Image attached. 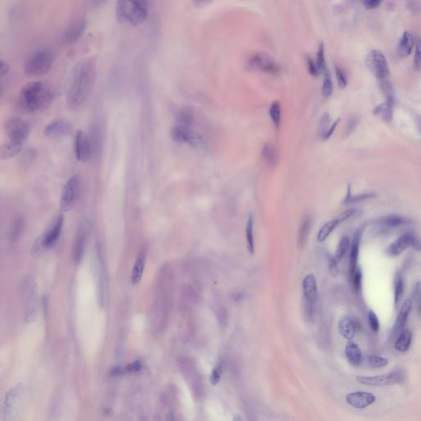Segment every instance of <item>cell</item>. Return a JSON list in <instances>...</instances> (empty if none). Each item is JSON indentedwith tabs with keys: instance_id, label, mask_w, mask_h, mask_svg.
Wrapping results in <instances>:
<instances>
[{
	"instance_id": "277c9868",
	"label": "cell",
	"mask_w": 421,
	"mask_h": 421,
	"mask_svg": "<svg viewBox=\"0 0 421 421\" xmlns=\"http://www.w3.org/2000/svg\"><path fill=\"white\" fill-rule=\"evenodd\" d=\"M148 16V0L116 1V16L122 24L136 28L145 24Z\"/></svg>"
},
{
	"instance_id": "ee69618b",
	"label": "cell",
	"mask_w": 421,
	"mask_h": 421,
	"mask_svg": "<svg viewBox=\"0 0 421 421\" xmlns=\"http://www.w3.org/2000/svg\"><path fill=\"white\" fill-rule=\"evenodd\" d=\"M330 124H331V118H330L329 114H324L320 123V134L322 139H324L326 134L328 132L329 128L331 127Z\"/></svg>"
},
{
	"instance_id": "f5cc1de1",
	"label": "cell",
	"mask_w": 421,
	"mask_h": 421,
	"mask_svg": "<svg viewBox=\"0 0 421 421\" xmlns=\"http://www.w3.org/2000/svg\"><path fill=\"white\" fill-rule=\"evenodd\" d=\"M384 0H361L366 8L368 10H375L380 7Z\"/></svg>"
},
{
	"instance_id": "91938a15",
	"label": "cell",
	"mask_w": 421,
	"mask_h": 421,
	"mask_svg": "<svg viewBox=\"0 0 421 421\" xmlns=\"http://www.w3.org/2000/svg\"><path fill=\"white\" fill-rule=\"evenodd\" d=\"M340 120H338L336 121L334 124L332 125L330 128H329L328 132L326 136L324 138V140H328V139L330 138L332 136L334 132H335V130H336V128H338V125L339 124V123H340Z\"/></svg>"
},
{
	"instance_id": "83f0119b",
	"label": "cell",
	"mask_w": 421,
	"mask_h": 421,
	"mask_svg": "<svg viewBox=\"0 0 421 421\" xmlns=\"http://www.w3.org/2000/svg\"><path fill=\"white\" fill-rule=\"evenodd\" d=\"M361 238H362V233L360 232H357L354 236V240H353V243H352L350 258V278L358 268L357 264H358V260H359Z\"/></svg>"
},
{
	"instance_id": "9f6ffc18",
	"label": "cell",
	"mask_w": 421,
	"mask_h": 421,
	"mask_svg": "<svg viewBox=\"0 0 421 421\" xmlns=\"http://www.w3.org/2000/svg\"><path fill=\"white\" fill-rule=\"evenodd\" d=\"M307 64H308V70L310 74L312 75V76H318L320 75L316 62H314V61L312 60V58H310V57L307 58Z\"/></svg>"
},
{
	"instance_id": "603a6c76",
	"label": "cell",
	"mask_w": 421,
	"mask_h": 421,
	"mask_svg": "<svg viewBox=\"0 0 421 421\" xmlns=\"http://www.w3.org/2000/svg\"><path fill=\"white\" fill-rule=\"evenodd\" d=\"M412 233L404 234L392 244L388 248V254L392 257H398L412 246Z\"/></svg>"
},
{
	"instance_id": "484cf974",
	"label": "cell",
	"mask_w": 421,
	"mask_h": 421,
	"mask_svg": "<svg viewBox=\"0 0 421 421\" xmlns=\"http://www.w3.org/2000/svg\"><path fill=\"white\" fill-rule=\"evenodd\" d=\"M346 356L350 364L352 366L358 367L360 366L363 361V353L361 352L360 348L356 343L353 342H350L346 347Z\"/></svg>"
},
{
	"instance_id": "6da1fadb",
	"label": "cell",
	"mask_w": 421,
	"mask_h": 421,
	"mask_svg": "<svg viewBox=\"0 0 421 421\" xmlns=\"http://www.w3.org/2000/svg\"><path fill=\"white\" fill-rule=\"evenodd\" d=\"M96 75L95 58H84L76 65L68 92V104L71 109L79 110L84 106L92 90Z\"/></svg>"
},
{
	"instance_id": "5bb4252c",
	"label": "cell",
	"mask_w": 421,
	"mask_h": 421,
	"mask_svg": "<svg viewBox=\"0 0 421 421\" xmlns=\"http://www.w3.org/2000/svg\"><path fill=\"white\" fill-rule=\"evenodd\" d=\"M64 223V218L62 214H60L54 220L48 230L40 236V238H42V241L46 250L52 248L58 242V238H60L61 233H62Z\"/></svg>"
},
{
	"instance_id": "5b68a950",
	"label": "cell",
	"mask_w": 421,
	"mask_h": 421,
	"mask_svg": "<svg viewBox=\"0 0 421 421\" xmlns=\"http://www.w3.org/2000/svg\"><path fill=\"white\" fill-rule=\"evenodd\" d=\"M21 298L26 322H32L38 312V290L35 278L26 276L21 285Z\"/></svg>"
},
{
	"instance_id": "d6a6232c",
	"label": "cell",
	"mask_w": 421,
	"mask_h": 421,
	"mask_svg": "<svg viewBox=\"0 0 421 421\" xmlns=\"http://www.w3.org/2000/svg\"><path fill=\"white\" fill-rule=\"evenodd\" d=\"M254 216L250 215L248 216V222L246 224V238H247V246L248 250L251 254H254L255 243L254 234Z\"/></svg>"
},
{
	"instance_id": "d6986e66",
	"label": "cell",
	"mask_w": 421,
	"mask_h": 421,
	"mask_svg": "<svg viewBox=\"0 0 421 421\" xmlns=\"http://www.w3.org/2000/svg\"><path fill=\"white\" fill-rule=\"evenodd\" d=\"M88 240V228L86 226H81L76 234L74 248V260L76 264L81 262L84 258Z\"/></svg>"
},
{
	"instance_id": "8992f818",
	"label": "cell",
	"mask_w": 421,
	"mask_h": 421,
	"mask_svg": "<svg viewBox=\"0 0 421 421\" xmlns=\"http://www.w3.org/2000/svg\"><path fill=\"white\" fill-rule=\"evenodd\" d=\"M366 61L368 70H370L372 74L374 75L380 82V84H382L386 96L392 95L391 88L388 82L390 75V70L386 56H384L382 51L374 50L368 54Z\"/></svg>"
},
{
	"instance_id": "f907efd6",
	"label": "cell",
	"mask_w": 421,
	"mask_h": 421,
	"mask_svg": "<svg viewBox=\"0 0 421 421\" xmlns=\"http://www.w3.org/2000/svg\"><path fill=\"white\" fill-rule=\"evenodd\" d=\"M360 212L356 209L350 208L348 210L343 212L339 216H338V220L340 222V223L345 222L346 220L352 219V218L356 216L359 214Z\"/></svg>"
},
{
	"instance_id": "816d5d0a",
	"label": "cell",
	"mask_w": 421,
	"mask_h": 421,
	"mask_svg": "<svg viewBox=\"0 0 421 421\" xmlns=\"http://www.w3.org/2000/svg\"><path fill=\"white\" fill-rule=\"evenodd\" d=\"M368 321H370L372 331L375 332H378L380 331V320H378V318L377 317L376 314L374 311H372V310H370L368 312Z\"/></svg>"
},
{
	"instance_id": "6125c7cd",
	"label": "cell",
	"mask_w": 421,
	"mask_h": 421,
	"mask_svg": "<svg viewBox=\"0 0 421 421\" xmlns=\"http://www.w3.org/2000/svg\"><path fill=\"white\" fill-rule=\"evenodd\" d=\"M109 0H90V5L94 8H98L106 4Z\"/></svg>"
},
{
	"instance_id": "f35d334b",
	"label": "cell",
	"mask_w": 421,
	"mask_h": 421,
	"mask_svg": "<svg viewBox=\"0 0 421 421\" xmlns=\"http://www.w3.org/2000/svg\"><path fill=\"white\" fill-rule=\"evenodd\" d=\"M408 222H409L408 220L405 218H400L399 216H390L380 220L381 224L388 228H396L403 224H408Z\"/></svg>"
},
{
	"instance_id": "f1b7e54d",
	"label": "cell",
	"mask_w": 421,
	"mask_h": 421,
	"mask_svg": "<svg viewBox=\"0 0 421 421\" xmlns=\"http://www.w3.org/2000/svg\"><path fill=\"white\" fill-rule=\"evenodd\" d=\"M24 144H18L14 142L10 141L8 144H5L0 148V158L1 160H10L19 155L22 150Z\"/></svg>"
},
{
	"instance_id": "ab89813d",
	"label": "cell",
	"mask_w": 421,
	"mask_h": 421,
	"mask_svg": "<svg viewBox=\"0 0 421 421\" xmlns=\"http://www.w3.org/2000/svg\"><path fill=\"white\" fill-rule=\"evenodd\" d=\"M404 290H405V286H404L402 276L400 272H398L395 278V304L396 306H398L402 300Z\"/></svg>"
},
{
	"instance_id": "7a4b0ae2",
	"label": "cell",
	"mask_w": 421,
	"mask_h": 421,
	"mask_svg": "<svg viewBox=\"0 0 421 421\" xmlns=\"http://www.w3.org/2000/svg\"><path fill=\"white\" fill-rule=\"evenodd\" d=\"M173 290V276L170 269L164 266L160 269L158 278L156 300L150 310L149 320L152 331L154 334H162L168 322L170 298Z\"/></svg>"
},
{
	"instance_id": "52a82bcc",
	"label": "cell",
	"mask_w": 421,
	"mask_h": 421,
	"mask_svg": "<svg viewBox=\"0 0 421 421\" xmlns=\"http://www.w3.org/2000/svg\"><path fill=\"white\" fill-rule=\"evenodd\" d=\"M54 61V54L49 50H42L34 54L26 62V75L29 76H40L50 71Z\"/></svg>"
},
{
	"instance_id": "9c48e42d",
	"label": "cell",
	"mask_w": 421,
	"mask_h": 421,
	"mask_svg": "<svg viewBox=\"0 0 421 421\" xmlns=\"http://www.w3.org/2000/svg\"><path fill=\"white\" fill-rule=\"evenodd\" d=\"M81 181L78 176H74L68 180L62 188L61 195V208L64 212H68L74 208L80 195Z\"/></svg>"
},
{
	"instance_id": "60d3db41",
	"label": "cell",
	"mask_w": 421,
	"mask_h": 421,
	"mask_svg": "<svg viewBox=\"0 0 421 421\" xmlns=\"http://www.w3.org/2000/svg\"><path fill=\"white\" fill-rule=\"evenodd\" d=\"M350 247V238L347 236H344V237L342 238L340 243L338 244V250H336V260H338V262L342 260L346 254L347 251L349 250Z\"/></svg>"
},
{
	"instance_id": "e575fe53",
	"label": "cell",
	"mask_w": 421,
	"mask_h": 421,
	"mask_svg": "<svg viewBox=\"0 0 421 421\" xmlns=\"http://www.w3.org/2000/svg\"><path fill=\"white\" fill-rule=\"evenodd\" d=\"M340 224V222L338 219H335V220H331L328 223H326L318 232V240L320 242H324Z\"/></svg>"
},
{
	"instance_id": "7dc6e473",
	"label": "cell",
	"mask_w": 421,
	"mask_h": 421,
	"mask_svg": "<svg viewBox=\"0 0 421 421\" xmlns=\"http://www.w3.org/2000/svg\"><path fill=\"white\" fill-rule=\"evenodd\" d=\"M412 297L416 304L417 312L421 318V282L416 283L413 290Z\"/></svg>"
},
{
	"instance_id": "680465c9",
	"label": "cell",
	"mask_w": 421,
	"mask_h": 421,
	"mask_svg": "<svg viewBox=\"0 0 421 421\" xmlns=\"http://www.w3.org/2000/svg\"><path fill=\"white\" fill-rule=\"evenodd\" d=\"M10 70H11V68H10V64L7 62H5V61L1 60V64H0V75H1V78L7 76L8 74V72H10Z\"/></svg>"
},
{
	"instance_id": "4dcf8cb0",
	"label": "cell",
	"mask_w": 421,
	"mask_h": 421,
	"mask_svg": "<svg viewBox=\"0 0 421 421\" xmlns=\"http://www.w3.org/2000/svg\"><path fill=\"white\" fill-rule=\"evenodd\" d=\"M412 342V332L408 329H404L400 335L398 336L395 344V348L400 353H405L410 349Z\"/></svg>"
},
{
	"instance_id": "4316f807",
	"label": "cell",
	"mask_w": 421,
	"mask_h": 421,
	"mask_svg": "<svg viewBox=\"0 0 421 421\" xmlns=\"http://www.w3.org/2000/svg\"><path fill=\"white\" fill-rule=\"evenodd\" d=\"M146 251L145 248H142L138 255L134 268V271H132V282L134 285H136L138 283L140 282V280H142L145 265H146Z\"/></svg>"
},
{
	"instance_id": "7402d4cb",
	"label": "cell",
	"mask_w": 421,
	"mask_h": 421,
	"mask_svg": "<svg viewBox=\"0 0 421 421\" xmlns=\"http://www.w3.org/2000/svg\"><path fill=\"white\" fill-rule=\"evenodd\" d=\"M394 106H395V100H394V96H388L386 102L374 108V114L380 117L386 123H391L394 118Z\"/></svg>"
},
{
	"instance_id": "9a60e30c",
	"label": "cell",
	"mask_w": 421,
	"mask_h": 421,
	"mask_svg": "<svg viewBox=\"0 0 421 421\" xmlns=\"http://www.w3.org/2000/svg\"><path fill=\"white\" fill-rule=\"evenodd\" d=\"M75 152L79 162H86L92 155V145L90 138L84 131H79L75 140Z\"/></svg>"
},
{
	"instance_id": "2e32d148",
	"label": "cell",
	"mask_w": 421,
	"mask_h": 421,
	"mask_svg": "<svg viewBox=\"0 0 421 421\" xmlns=\"http://www.w3.org/2000/svg\"><path fill=\"white\" fill-rule=\"evenodd\" d=\"M72 131V124L65 120H58L47 125L44 132L49 138L58 139L68 136Z\"/></svg>"
},
{
	"instance_id": "7bdbcfd3",
	"label": "cell",
	"mask_w": 421,
	"mask_h": 421,
	"mask_svg": "<svg viewBox=\"0 0 421 421\" xmlns=\"http://www.w3.org/2000/svg\"><path fill=\"white\" fill-rule=\"evenodd\" d=\"M322 93L324 98H331V96L334 93V84H332L331 76H330V74L328 71L326 72V76H325V79H324Z\"/></svg>"
},
{
	"instance_id": "d4e9b609",
	"label": "cell",
	"mask_w": 421,
	"mask_h": 421,
	"mask_svg": "<svg viewBox=\"0 0 421 421\" xmlns=\"http://www.w3.org/2000/svg\"><path fill=\"white\" fill-rule=\"evenodd\" d=\"M338 329L340 335L348 340H352L356 332V326L354 321L350 317L344 316L338 322Z\"/></svg>"
},
{
	"instance_id": "db71d44e",
	"label": "cell",
	"mask_w": 421,
	"mask_h": 421,
	"mask_svg": "<svg viewBox=\"0 0 421 421\" xmlns=\"http://www.w3.org/2000/svg\"><path fill=\"white\" fill-rule=\"evenodd\" d=\"M220 380H222V372H220V368H214L210 374V384H212L213 386H216L220 382Z\"/></svg>"
},
{
	"instance_id": "c3c4849f",
	"label": "cell",
	"mask_w": 421,
	"mask_h": 421,
	"mask_svg": "<svg viewBox=\"0 0 421 421\" xmlns=\"http://www.w3.org/2000/svg\"><path fill=\"white\" fill-rule=\"evenodd\" d=\"M362 279H363V274L361 272L360 268H357L352 276V283L356 292H360L362 289Z\"/></svg>"
},
{
	"instance_id": "30bf717a",
	"label": "cell",
	"mask_w": 421,
	"mask_h": 421,
	"mask_svg": "<svg viewBox=\"0 0 421 421\" xmlns=\"http://www.w3.org/2000/svg\"><path fill=\"white\" fill-rule=\"evenodd\" d=\"M5 130L10 141L24 144L30 134V124L22 118H14L7 121Z\"/></svg>"
},
{
	"instance_id": "e0dca14e",
	"label": "cell",
	"mask_w": 421,
	"mask_h": 421,
	"mask_svg": "<svg viewBox=\"0 0 421 421\" xmlns=\"http://www.w3.org/2000/svg\"><path fill=\"white\" fill-rule=\"evenodd\" d=\"M346 402L352 408L363 410L374 404L376 398L372 394L366 392H356L348 394Z\"/></svg>"
},
{
	"instance_id": "e7e4bbea",
	"label": "cell",
	"mask_w": 421,
	"mask_h": 421,
	"mask_svg": "<svg viewBox=\"0 0 421 421\" xmlns=\"http://www.w3.org/2000/svg\"><path fill=\"white\" fill-rule=\"evenodd\" d=\"M139 368H140V366H139V364L135 363L134 364H132V366H130V367L128 368V370L130 371H138V370Z\"/></svg>"
},
{
	"instance_id": "be15d7a7",
	"label": "cell",
	"mask_w": 421,
	"mask_h": 421,
	"mask_svg": "<svg viewBox=\"0 0 421 421\" xmlns=\"http://www.w3.org/2000/svg\"><path fill=\"white\" fill-rule=\"evenodd\" d=\"M212 0H194V2H196V4L197 5H206L208 2H212Z\"/></svg>"
},
{
	"instance_id": "8fae6325",
	"label": "cell",
	"mask_w": 421,
	"mask_h": 421,
	"mask_svg": "<svg viewBox=\"0 0 421 421\" xmlns=\"http://www.w3.org/2000/svg\"><path fill=\"white\" fill-rule=\"evenodd\" d=\"M357 382L366 386H382L392 384H402L406 380V374L403 370H396L388 374L376 377H357Z\"/></svg>"
},
{
	"instance_id": "7c38bea8",
	"label": "cell",
	"mask_w": 421,
	"mask_h": 421,
	"mask_svg": "<svg viewBox=\"0 0 421 421\" xmlns=\"http://www.w3.org/2000/svg\"><path fill=\"white\" fill-rule=\"evenodd\" d=\"M172 136L178 144H187L194 148H202L205 146L202 136L188 128L177 125L172 130Z\"/></svg>"
},
{
	"instance_id": "f546056e",
	"label": "cell",
	"mask_w": 421,
	"mask_h": 421,
	"mask_svg": "<svg viewBox=\"0 0 421 421\" xmlns=\"http://www.w3.org/2000/svg\"><path fill=\"white\" fill-rule=\"evenodd\" d=\"M262 156L268 166L274 168L278 166V162H279V154H278V149L276 148V146L273 144H268L264 146V149L262 152Z\"/></svg>"
},
{
	"instance_id": "3957f363",
	"label": "cell",
	"mask_w": 421,
	"mask_h": 421,
	"mask_svg": "<svg viewBox=\"0 0 421 421\" xmlns=\"http://www.w3.org/2000/svg\"><path fill=\"white\" fill-rule=\"evenodd\" d=\"M53 98V90L50 86L42 82H32L22 89L18 102L24 110L34 113L46 109Z\"/></svg>"
},
{
	"instance_id": "d590c367",
	"label": "cell",
	"mask_w": 421,
	"mask_h": 421,
	"mask_svg": "<svg viewBox=\"0 0 421 421\" xmlns=\"http://www.w3.org/2000/svg\"><path fill=\"white\" fill-rule=\"evenodd\" d=\"M310 228H311V220L310 216H304L298 230V244L300 246H303L306 244L310 234Z\"/></svg>"
},
{
	"instance_id": "44dd1931",
	"label": "cell",
	"mask_w": 421,
	"mask_h": 421,
	"mask_svg": "<svg viewBox=\"0 0 421 421\" xmlns=\"http://www.w3.org/2000/svg\"><path fill=\"white\" fill-rule=\"evenodd\" d=\"M86 28V24L84 21H78L72 24L62 34V42L65 44L75 43L82 36Z\"/></svg>"
},
{
	"instance_id": "ffe728a7",
	"label": "cell",
	"mask_w": 421,
	"mask_h": 421,
	"mask_svg": "<svg viewBox=\"0 0 421 421\" xmlns=\"http://www.w3.org/2000/svg\"><path fill=\"white\" fill-rule=\"evenodd\" d=\"M412 306H413V302H412V300H406L405 303L403 304L400 312L398 314L396 324L394 325L392 334V338H398V336L400 335V332L405 328L410 314L412 312Z\"/></svg>"
},
{
	"instance_id": "b9f144b4",
	"label": "cell",
	"mask_w": 421,
	"mask_h": 421,
	"mask_svg": "<svg viewBox=\"0 0 421 421\" xmlns=\"http://www.w3.org/2000/svg\"><path fill=\"white\" fill-rule=\"evenodd\" d=\"M318 68L320 74L326 72V60H325V48L324 43H321L318 50L317 61H316Z\"/></svg>"
},
{
	"instance_id": "f6af8a7d",
	"label": "cell",
	"mask_w": 421,
	"mask_h": 421,
	"mask_svg": "<svg viewBox=\"0 0 421 421\" xmlns=\"http://www.w3.org/2000/svg\"><path fill=\"white\" fill-rule=\"evenodd\" d=\"M388 360L382 358V357L377 356H371L368 357V364L371 368H384L388 364Z\"/></svg>"
},
{
	"instance_id": "74e56055",
	"label": "cell",
	"mask_w": 421,
	"mask_h": 421,
	"mask_svg": "<svg viewBox=\"0 0 421 421\" xmlns=\"http://www.w3.org/2000/svg\"><path fill=\"white\" fill-rule=\"evenodd\" d=\"M270 117L276 130H279L282 123V106L278 102H274L270 107Z\"/></svg>"
},
{
	"instance_id": "bcb514c9",
	"label": "cell",
	"mask_w": 421,
	"mask_h": 421,
	"mask_svg": "<svg viewBox=\"0 0 421 421\" xmlns=\"http://www.w3.org/2000/svg\"><path fill=\"white\" fill-rule=\"evenodd\" d=\"M414 71L416 72H420L421 71V38L417 39L416 42V50H414Z\"/></svg>"
},
{
	"instance_id": "ba28073f",
	"label": "cell",
	"mask_w": 421,
	"mask_h": 421,
	"mask_svg": "<svg viewBox=\"0 0 421 421\" xmlns=\"http://www.w3.org/2000/svg\"><path fill=\"white\" fill-rule=\"evenodd\" d=\"M24 392V388L18 386L6 394L4 402V416L6 420H14L18 416L22 406Z\"/></svg>"
},
{
	"instance_id": "11a10c76",
	"label": "cell",
	"mask_w": 421,
	"mask_h": 421,
	"mask_svg": "<svg viewBox=\"0 0 421 421\" xmlns=\"http://www.w3.org/2000/svg\"><path fill=\"white\" fill-rule=\"evenodd\" d=\"M329 266H330V271H331V273L334 278H338L339 273H340V269L338 266V261L336 260L335 257L330 258Z\"/></svg>"
},
{
	"instance_id": "836d02e7",
	"label": "cell",
	"mask_w": 421,
	"mask_h": 421,
	"mask_svg": "<svg viewBox=\"0 0 421 421\" xmlns=\"http://www.w3.org/2000/svg\"><path fill=\"white\" fill-rule=\"evenodd\" d=\"M24 229H25V220L22 216H18L16 219H15L14 222L12 223L11 232H10V236H11V240H12V242H16V241L18 240L19 238H21Z\"/></svg>"
},
{
	"instance_id": "1f68e13d",
	"label": "cell",
	"mask_w": 421,
	"mask_h": 421,
	"mask_svg": "<svg viewBox=\"0 0 421 421\" xmlns=\"http://www.w3.org/2000/svg\"><path fill=\"white\" fill-rule=\"evenodd\" d=\"M377 195L374 192H366V194H358L356 196L352 195V188L350 186L348 187V191H347L346 197L343 201V204H359L361 202L367 201V200H371V199L376 198Z\"/></svg>"
},
{
	"instance_id": "94428289",
	"label": "cell",
	"mask_w": 421,
	"mask_h": 421,
	"mask_svg": "<svg viewBox=\"0 0 421 421\" xmlns=\"http://www.w3.org/2000/svg\"><path fill=\"white\" fill-rule=\"evenodd\" d=\"M357 122L356 118H352L349 121V123H348V126H347L346 131H347V134H350L354 130H356V128Z\"/></svg>"
},
{
	"instance_id": "681fc988",
	"label": "cell",
	"mask_w": 421,
	"mask_h": 421,
	"mask_svg": "<svg viewBox=\"0 0 421 421\" xmlns=\"http://www.w3.org/2000/svg\"><path fill=\"white\" fill-rule=\"evenodd\" d=\"M335 71L336 76V79H338V86L340 89H344V88H346L347 84H348L346 75L345 72L338 66L335 68Z\"/></svg>"
},
{
	"instance_id": "6f0895ef",
	"label": "cell",
	"mask_w": 421,
	"mask_h": 421,
	"mask_svg": "<svg viewBox=\"0 0 421 421\" xmlns=\"http://www.w3.org/2000/svg\"><path fill=\"white\" fill-rule=\"evenodd\" d=\"M412 248L416 250L418 252H421V240L416 234H412Z\"/></svg>"
},
{
	"instance_id": "cb8c5ba5",
	"label": "cell",
	"mask_w": 421,
	"mask_h": 421,
	"mask_svg": "<svg viewBox=\"0 0 421 421\" xmlns=\"http://www.w3.org/2000/svg\"><path fill=\"white\" fill-rule=\"evenodd\" d=\"M414 40L413 36L408 32L403 33L398 46V56L400 58H408L414 50Z\"/></svg>"
},
{
	"instance_id": "03108f58",
	"label": "cell",
	"mask_w": 421,
	"mask_h": 421,
	"mask_svg": "<svg viewBox=\"0 0 421 421\" xmlns=\"http://www.w3.org/2000/svg\"><path fill=\"white\" fill-rule=\"evenodd\" d=\"M416 124L417 127H418V130H419L420 134H421V116H419V117L416 118Z\"/></svg>"
},
{
	"instance_id": "4fadbf2b",
	"label": "cell",
	"mask_w": 421,
	"mask_h": 421,
	"mask_svg": "<svg viewBox=\"0 0 421 421\" xmlns=\"http://www.w3.org/2000/svg\"><path fill=\"white\" fill-rule=\"evenodd\" d=\"M248 66L252 70H258L265 74L278 75L280 74V68L271 56L266 53L255 54L250 58Z\"/></svg>"
},
{
	"instance_id": "8d00e7d4",
	"label": "cell",
	"mask_w": 421,
	"mask_h": 421,
	"mask_svg": "<svg viewBox=\"0 0 421 421\" xmlns=\"http://www.w3.org/2000/svg\"><path fill=\"white\" fill-rule=\"evenodd\" d=\"M194 113L190 109H184L180 112L178 116V124L182 127L191 128L194 124Z\"/></svg>"
},
{
	"instance_id": "ac0fdd59",
	"label": "cell",
	"mask_w": 421,
	"mask_h": 421,
	"mask_svg": "<svg viewBox=\"0 0 421 421\" xmlns=\"http://www.w3.org/2000/svg\"><path fill=\"white\" fill-rule=\"evenodd\" d=\"M303 290L306 303L310 306H315L318 298V290L316 278L312 274L307 276L304 279Z\"/></svg>"
}]
</instances>
